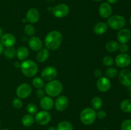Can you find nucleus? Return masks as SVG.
<instances>
[{"label": "nucleus", "mask_w": 131, "mask_h": 130, "mask_svg": "<svg viewBox=\"0 0 131 130\" xmlns=\"http://www.w3.org/2000/svg\"><path fill=\"white\" fill-rule=\"evenodd\" d=\"M93 1H102V0H93Z\"/></svg>", "instance_id": "nucleus-46"}, {"label": "nucleus", "mask_w": 131, "mask_h": 130, "mask_svg": "<svg viewBox=\"0 0 131 130\" xmlns=\"http://www.w3.org/2000/svg\"><path fill=\"white\" fill-rule=\"evenodd\" d=\"M107 3H108L109 4H110V5H114V4H116V3L118 1V0H107Z\"/></svg>", "instance_id": "nucleus-41"}, {"label": "nucleus", "mask_w": 131, "mask_h": 130, "mask_svg": "<svg viewBox=\"0 0 131 130\" xmlns=\"http://www.w3.org/2000/svg\"><path fill=\"white\" fill-rule=\"evenodd\" d=\"M120 108L125 113H131V99H125L120 103Z\"/></svg>", "instance_id": "nucleus-26"}, {"label": "nucleus", "mask_w": 131, "mask_h": 130, "mask_svg": "<svg viewBox=\"0 0 131 130\" xmlns=\"http://www.w3.org/2000/svg\"><path fill=\"white\" fill-rule=\"evenodd\" d=\"M57 130H73L72 124L68 121H61L58 124Z\"/></svg>", "instance_id": "nucleus-28"}, {"label": "nucleus", "mask_w": 131, "mask_h": 130, "mask_svg": "<svg viewBox=\"0 0 131 130\" xmlns=\"http://www.w3.org/2000/svg\"><path fill=\"white\" fill-rule=\"evenodd\" d=\"M12 105L16 109H20L23 107V101L20 98H15L13 99Z\"/></svg>", "instance_id": "nucleus-35"}, {"label": "nucleus", "mask_w": 131, "mask_h": 130, "mask_svg": "<svg viewBox=\"0 0 131 130\" xmlns=\"http://www.w3.org/2000/svg\"><path fill=\"white\" fill-rule=\"evenodd\" d=\"M94 75L96 77L100 78L102 76V71L99 70V69H97L94 71Z\"/></svg>", "instance_id": "nucleus-39"}, {"label": "nucleus", "mask_w": 131, "mask_h": 130, "mask_svg": "<svg viewBox=\"0 0 131 130\" xmlns=\"http://www.w3.org/2000/svg\"><path fill=\"white\" fill-rule=\"evenodd\" d=\"M4 55L8 59H13L16 56L17 50L15 47H6L3 50Z\"/></svg>", "instance_id": "nucleus-27"}, {"label": "nucleus", "mask_w": 131, "mask_h": 130, "mask_svg": "<svg viewBox=\"0 0 131 130\" xmlns=\"http://www.w3.org/2000/svg\"><path fill=\"white\" fill-rule=\"evenodd\" d=\"M107 24L113 30H120L126 25V19L122 15H113L107 19Z\"/></svg>", "instance_id": "nucleus-4"}, {"label": "nucleus", "mask_w": 131, "mask_h": 130, "mask_svg": "<svg viewBox=\"0 0 131 130\" xmlns=\"http://www.w3.org/2000/svg\"><path fill=\"white\" fill-rule=\"evenodd\" d=\"M36 95H37V98H42L43 97L45 96V91L42 89H38L36 91Z\"/></svg>", "instance_id": "nucleus-38"}, {"label": "nucleus", "mask_w": 131, "mask_h": 130, "mask_svg": "<svg viewBox=\"0 0 131 130\" xmlns=\"http://www.w3.org/2000/svg\"><path fill=\"white\" fill-rule=\"evenodd\" d=\"M63 36L58 31H52L46 35L45 38V45L48 50H55L61 46Z\"/></svg>", "instance_id": "nucleus-1"}, {"label": "nucleus", "mask_w": 131, "mask_h": 130, "mask_svg": "<svg viewBox=\"0 0 131 130\" xmlns=\"http://www.w3.org/2000/svg\"><path fill=\"white\" fill-rule=\"evenodd\" d=\"M118 42L114 40L109 41L106 45V49L109 52H115L118 50L119 48Z\"/></svg>", "instance_id": "nucleus-24"}, {"label": "nucleus", "mask_w": 131, "mask_h": 130, "mask_svg": "<svg viewBox=\"0 0 131 130\" xmlns=\"http://www.w3.org/2000/svg\"><path fill=\"white\" fill-rule=\"evenodd\" d=\"M115 63L120 68L127 67L131 63V57L127 53H121L118 55L115 58Z\"/></svg>", "instance_id": "nucleus-10"}, {"label": "nucleus", "mask_w": 131, "mask_h": 130, "mask_svg": "<svg viewBox=\"0 0 131 130\" xmlns=\"http://www.w3.org/2000/svg\"><path fill=\"white\" fill-rule=\"evenodd\" d=\"M27 112L29 114L34 115L38 112V107L34 103H29L26 107Z\"/></svg>", "instance_id": "nucleus-33"}, {"label": "nucleus", "mask_w": 131, "mask_h": 130, "mask_svg": "<svg viewBox=\"0 0 131 130\" xmlns=\"http://www.w3.org/2000/svg\"><path fill=\"white\" fill-rule=\"evenodd\" d=\"M40 105L42 109L46 111H49L53 108L54 102L53 99L51 98V97L44 96L40 99Z\"/></svg>", "instance_id": "nucleus-19"}, {"label": "nucleus", "mask_w": 131, "mask_h": 130, "mask_svg": "<svg viewBox=\"0 0 131 130\" xmlns=\"http://www.w3.org/2000/svg\"><path fill=\"white\" fill-rule=\"evenodd\" d=\"M97 115L95 110L92 108H86L82 110L80 114V120L84 124L90 125L95 121Z\"/></svg>", "instance_id": "nucleus-5"}, {"label": "nucleus", "mask_w": 131, "mask_h": 130, "mask_svg": "<svg viewBox=\"0 0 131 130\" xmlns=\"http://www.w3.org/2000/svg\"><path fill=\"white\" fill-rule=\"evenodd\" d=\"M102 62H103L104 66H107V67H111L115 63V61L112 57L106 56H104V58L102 59Z\"/></svg>", "instance_id": "nucleus-32"}, {"label": "nucleus", "mask_w": 131, "mask_h": 130, "mask_svg": "<svg viewBox=\"0 0 131 130\" xmlns=\"http://www.w3.org/2000/svg\"><path fill=\"white\" fill-rule=\"evenodd\" d=\"M0 126H1V123H0Z\"/></svg>", "instance_id": "nucleus-49"}, {"label": "nucleus", "mask_w": 131, "mask_h": 130, "mask_svg": "<svg viewBox=\"0 0 131 130\" xmlns=\"http://www.w3.org/2000/svg\"><path fill=\"white\" fill-rule=\"evenodd\" d=\"M3 44L1 43V42H0V56H1V54H3Z\"/></svg>", "instance_id": "nucleus-42"}, {"label": "nucleus", "mask_w": 131, "mask_h": 130, "mask_svg": "<svg viewBox=\"0 0 131 130\" xmlns=\"http://www.w3.org/2000/svg\"><path fill=\"white\" fill-rule=\"evenodd\" d=\"M108 25L104 22H99L94 25L93 31L96 34L102 35L107 31Z\"/></svg>", "instance_id": "nucleus-20"}, {"label": "nucleus", "mask_w": 131, "mask_h": 130, "mask_svg": "<svg viewBox=\"0 0 131 130\" xmlns=\"http://www.w3.org/2000/svg\"><path fill=\"white\" fill-rule=\"evenodd\" d=\"M32 88L29 84L23 83L18 86L16 89V94L20 99H25L31 94Z\"/></svg>", "instance_id": "nucleus-8"}, {"label": "nucleus", "mask_w": 131, "mask_h": 130, "mask_svg": "<svg viewBox=\"0 0 131 130\" xmlns=\"http://www.w3.org/2000/svg\"><path fill=\"white\" fill-rule=\"evenodd\" d=\"M40 17V14L38 9L36 8H31L27 11L26 19V21H28L30 24H35L39 20Z\"/></svg>", "instance_id": "nucleus-14"}, {"label": "nucleus", "mask_w": 131, "mask_h": 130, "mask_svg": "<svg viewBox=\"0 0 131 130\" xmlns=\"http://www.w3.org/2000/svg\"><path fill=\"white\" fill-rule=\"evenodd\" d=\"M35 122V118L31 114H26L23 116L22 119V123L26 127H30Z\"/></svg>", "instance_id": "nucleus-25"}, {"label": "nucleus", "mask_w": 131, "mask_h": 130, "mask_svg": "<svg viewBox=\"0 0 131 130\" xmlns=\"http://www.w3.org/2000/svg\"><path fill=\"white\" fill-rule=\"evenodd\" d=\"M130 25H131V17H130Z\"/></svg>", "instance_id": "nucleus-47"}, {"label": "nucleus", "mask_w": 131, "mask_h": 130, "mask_svg": "<svg viewBox=\"0 0 131 130\" xmlns=\"http://www.w3.org/2000/svg\"><path fill=\"white\" fill-rule=\"evenodd\" d=\"M3 35V31L2 28L0 27V38H1V36H2Z\"/></svg>", "instance_id": "nucleus-44"}, {"label": "nucleus", "mask_w": 131, "mask_h": 130, "mask_svg": "<svg viewBox=\"0 0 131 130\" xmlns=\"http://www.w3.org/2000/svg\"><path fill=\"white\" fill-rule=\"evenodd\" d=\"M99 13L101 17L104 19L110 17L113 13V9L111 5L107 2H104L101 3L99 8Z\"/></svg>", "instance_id": "nucleus-15"}, {"label": "nucleus", "mask_w": 131, "mask_h": 130, "mask_svg": "<svg viewBox=\"0 0 131 130\" xmlns=\"http://www.w3.org/2000/svg\"><path fill=\"white\" fill-rule=\"evenodd\" d=\"M96 115H97V118L100 119H103L106 118V115H107V113H106V112H105L104 110H99L96 113Z\"/></svg>", "instance_id": "nucleus-37"}, {"label": "nucleus", "mask_w": 131, "mask_h": 130, "mask_svg": "<svg viewBox=\"0 0 131 130\" xmlns=\"http://www.w3.org/2000/svg\"><path fill=\"white\" fill-rule=\"evenodd\" d=\"M20 70L24 76L31 78L35 76L38 73V68L36 62L32 60H24L20 64Z\"/></svg>", "instance_id": "nucleus-2"}, {"label": "nucleus", "mask_w": 131, "mask_h": 130, "mask_svg": "<svg viewBox=\"0 0 131 130\" xmlns=\"http://www.w3.org/2000/svg\"><path fill=\"white\" fill-rule=\"evenodd\" d=\"M111 86V83L110 79L106 76H101L99 78L97 82V87L99 91L105 93L108 91Z\"/></svg>", "instance_id": "nucleus-12"}, {"label": "nucleus", "mask_w": 131, "mask_h": 130, "mask_svg": "<svg viewBox=\"0 0 131 130\" xmlns=\"http://www.w3.org/2000/svg\"><path fill=\"white\" fill-rule=\"evenodd\" d=\"M20 64H20L19 61H15L14 64V67L16 68H20Z\"/></svg>", "instance_id": "nucleus-40"}, {"label": "nucleus", "mask_w": 131, "mask_h": 130, "mask_svg": "<svg viewBox=\"0 0 131 130\" xmlns=\"http://www.w3.org/2000/svg\"><path fill=\"white\" fill-rule=\"evenodd\" d=\"M33 85L37 89H42L44 85V80L40 77H35L32 80Z\"/></svg>", "instance_id": "nucleus-30"}, {"label": "nucleus", "mask_w": 131, "mask_h": 130, "mask_svg": "<svg viewBox=\"0 0 131 130\" xmlns=\"http://www.w3.org/2000/svg\"><path fill=\"white\" fill-rule=\"evenodd\" d=\"M28 45L33 51H39L42 49L43 43L40 38L37 36H31L28 40Z\"/></svg>", "instance_id": "nucleus-17"}, {"label": "nucleus", "mask_w": 131, "mask_h": 130, "mask_svg": "<svg viewBox=\"0 0 131 130\" xmlns=\"http://www.w3.org/2000/svg\"><path fill=\"white\" fill-rule=\"evenodd\" d=\"M52 14L56 18H63L69 13V7L66 4H59L52 8Z\"/></svg>", "instance_id": "nucleus-9"}, {"label": "nucleus", "mask_w": 131, "mask_h": 130, "mask_svg": "<svg viewBox=\"0 0 131 130\" xmlns=\"http://www.w3.org/2000/svg\"><path fill=\"white\" fill-rule=\"evenodd\" d=\"M1 42L3 45L6 47H13L16 42V38L11 33H6L1 36Z\"/></svg>", "instance_id": "nucleus-18"}, {"label": "nucleus", "mask_w": 131, "mask_h": 130, "mask_svg": "<svg viewBox=\"0 0 131 130\" xmlns=\"http://www.w3.org/2000/svg\"><path fill=\"white\" fill-rule=\"evenodd\" d=\"M58 75L57 70L53 66H47L41 72V76L43 80L47 82L54 80Z\"/></svg>", "instance_id": "nucleus-6"}, {"label": "nucleus", "mask_w": 131, "mask_h": 130, "mask_svg": "<svg viewBox=\"0 0 131 130\" xmlns=\"http://www.w3.org/2000/svg\"><path fill=\"white\" fill-rule=\"evenodd\" d=\"M121 128L122 130H131V119H125L121 124Z\"/></svg>", "instance_id": "nucleus-34"}, {"label": "nucleus", "mask_w": 131, "mask_h": 130, "mask_svg": "<svg viewBox=\"0 0 131 130\" xmlns=\"http://www.w3.org/2000/svg\"><path fill=\"white\" fill-rule=\"evenodd\" d=\"M130 98H131V90H130Z\"/></svg>", "instance_id": "nucleus-48"}, {"label": "nucleus", "mask_w": 131, "mask_h": 130, "mask_svg": "<svg viewBox=\"0 0 131 130\" xmlns=\"http://www.w3.org/2000/svg\"><path fill=\"white\" fill-rule=\"evenodd\" d=\"M49 57V51L47 48H42L37 54V60L39 62H43L47 61Z\"/></svg>", "instance_id": "nucleus-21"}, {"label": "nucleus", "mask_w": 131, "mask_h": 130, "mask_svg": "<svg viewBox=\"0 0 131 130\" xmlns=\"http://www.w3.org/2000/svg\"><path fill=\"white\" fill-rule=\"evenodd\" d=\"M69 105V99L65 96H60L54 102L55 108L58 112H63L67 108Z\"/></svg>", "instance_id": "nucleus-13"}, {"label": "nucleus", "mask_w": 131, "mask_h": 130, "mask_svg": "<svg viewBox=\"0 0 131 130\" xmlns=\"http://www.w3.org/2000/svg\"><path fill=\"white\" fill-rule=\"evenodd\" d=\"M118 70L117 69L115 68L114 67H110L106 70V77L108 79H113L115 78L118 75Z\"/></svg>", "instance_id": "nucleus-29"}, {"label": "nucleus", "mask_w": 131, "mask_h": 130, "mask_svg": "<svg viewBox=\"0 0 131 130\" xmlns=\"http://www.w3.org/2000/svg\"><path fill=\"white\" fill-rule=\"evenodd\" d=\"M131 38V32L127 28H123L119 30L117 34V40L120 43H127Z\"/></svg>", "instance_id": "nucleus-16"}, {"label": "nucleus", "mask_w": 131, "mask_h": 130, "mask_svg": "<svg viewBox=\"0 0 131 130\" xmlns=\"http://www.w3.org/2000/svg\"><path fill=\"white\" fill-rule=\"evenodd\" d=\"M16 56L20 61H24L29 56V50L27 47L22 46L17 50Z\"/></svg>", "instance_id": "nucleus-22"}, {"label": "nucleus", "mask_w": 131, "mask_h": 130, "mask_svg": "<svg viewBox=\"0 0 131 130\" xmlns=\"http://www.w3.org/2000/svg\"><path fill=\"white\" fill-rule=\"evenodd\" d=\"M118 50L122 53H127L129 51V46L127 43H120L119 45Z\"/></svg>", "instance_id": "nucleus-36"}, {"label": "nucleus", "mask_w": 131, "mask_h": 130, "mask_svg": "<svg viewBox=\"0 0 131 130\" xmlns=\"http://www.w3.org/2000/svg\"><path fill=\"white\" fill-rule=\"evenodd\" d=\"M63 84L58 80L48 82L45 85V93L50 97L58 96L63 90Z\"/></svg>", "instance_id": "nucleus-3"}, {"label": "nucleus", "mask_w": 131, "mask_h": 130, "mask_svg": "<svg viewBox=\"0 0 131 130\" xmlns=\"http://www.w3.org/2000/svg\"><path fill=\"white\" fill-rule=\"evenodd\" d=\"M24 32H25L26 34H27L28 36H33L35 33V28L31 24H27L24 27Z\"/></svg>", "instance_id": "nucleus-31"}, {"label": "nucleus", "mask_w": 131, "mask_h": 130, "mask_svg": "<svg viewBox=\"0 0 131 130\" xmlns=\"http://www.w3.org/2000/svg\"><path fill=\"white\" fill-rule=\"evenodd\" d=\"M47 130H57V129H56V128H55L54 127H53V126H50V127H49L48 128H47Z\"/></svg>", "instance_id": "nucleus-43"}, {"label": "nucleus", "mask_w": 131, "mask_h": 130, "mask_svg": "<svg viewBox=\"0 0 131 130\" xmlns=\"http://www.w3.org/2000/svg\"><path fill=\"white\" fill-rule=\"evenodd\" d=\"M91 105L95 110H99L101 109L103 105L102 99L99 96H94L91 100Z\"/></svg>", "instance_id": "nucleus-23"}, {"label": "nucleus", "mask_w": 131, "mask_h": 130, "mask_svg": "<svg viewBox=\"0 0 131 130\" xmlns=\"http://www.w3.org/2000/svg\"><path fill=\"white\" fill-rule=\"evenodd\" d=\"M118 79L120 82L125 87L131 85V71L129 69L124 68L120 71Z\"/></svg>", "instance_id": "nucleus-11"}, {"label": "nucleus", "mask_w": 131, "mask_h": 130, "mask_svg": "<svg viewBox=\"0 0 131 130\" xmlns=\"http://www.w3.org/2000/svg\"><path fill=\"white\" fill-rule=\"evenodd\" d=\"M51 120V115L46 110H42L36 113L35 121L40 126L47 125Z\"/></svg>", "instance_id": "nucleus-7"}, {"label": "nucleus", "mask_w": 131, "mask_h": 130, "mask_svg": "<svg viewBox=\"0 0 131 130\" xmlns=\"http://www.w3.org/2000/svg\"><path fill=\"white\" fill-rule=\"evenodd\" d=\"M1 130H10L9 129H7V128H4V129H2Z\"/></svg>", "instance_id": "nucleus-45"}]
</instances>
